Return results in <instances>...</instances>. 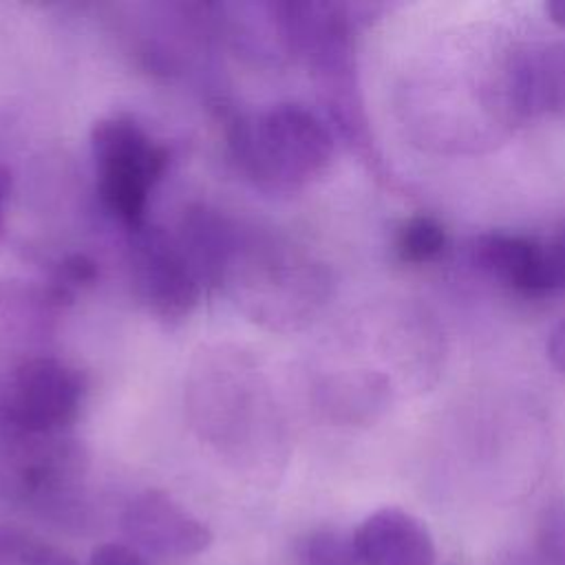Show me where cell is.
Segmentation results:
<instances>
[{
	"instance_id": "6da1fadb",
	"label": "cell",
	"mask_w": 565,
	"mask_h": 565,
	"mask_svg": "<svg viewBox=\"0 0 565 565\" xmlns=\"http://www.w3.org/2000/svg\"><path fill=\"white\" fill-rule=\"evenodd\" d=\"M232 146L241 168L274 190L305 188L333 157L331 132L298 104H278L247 117L236 126Z\"/></svg>"
},
{
	"instance_id": "7a4b0ae2",
	"label": "cell",
	"mask_w": 565,
	"mask_h": 565,
	"mask_svg": "<svg viewBox=\"0 0 565 565\" xmlns=\"http://www.w3.org/2000/svg\"><path fill=\"white\" fill-rule=\"evenodd\" d=\"M97 188L104 205L124 223L143 225L150 190L168 166V152L130 117L99 119L90 130Z\"/></svg>"
},
{
	"instance_id": "3957f363",
	"label": "cell",
	"mask_w": 565,
	"mask_h": 565,
	"mask_svg": "<svg viewBox=\"0 0 565 565\" xmlns=\"http://www.w3.org/2000/svg\"><path fill=\"white\" fill-rule=\"evenodd\" d=\"M84 380L77 369L55 358L22 362L2 393L4 422L26 437H57L82 408Z\"/></svg>"
},
{
	"instance_id": "277c9868",
	"label": "cell",
	"mask_w": 565,
	"mask_h": 565,
	"mask_svg": "<svg viewBox=\"0 0 565 565\" xmlns=\"http://www.w3.org/2000/svg\"><path fill=\"white\" fill-rule=\"evenodd\" d=\"M132 278L141 302L161 320L185 318L199 300L196 276L185 254L161 230H137Z\"/></svg>"
},
{
	"instance_id": "5b68a950",
	"label": "cell",
	"mask_w": 565,
	"mask_h": 565,
	"mask_svg": "<svg viewBox=\"0 0 565 565\" xmlns=\"http://www.w3.org/2000/svg\"><path fill=\"white\" fill-rule=\"evenodd\" d=\"M124 534L143 552L161 558H190L212 543L210 527L163 490H143L121 514Z\"/></svg>"
},
{
	"instance_id": "8992f818",
	"label": "cell",
	"mask_w": 565,
	"mask_h": 565,
	"mask_svg": "<svg viewBox=\"0 0 565 565\" xmlns=\"http://www.w3.org/2000/svg\"><path fill=\"white\" fill-rule=\"evenodd\" d=\"M503 102L519 117L565 121V40L514 53L503 75Z\"/></svg>"
},
{
	"instance_id": "52a82bcc",
	"label": "cell",
	"mask_w": 565,
	"mask_h": 565,
	"mask_svg": "<svg viewBox=\"0 0 565 565\" xmlns=\"http://www.w3.org/2000/svg\"><path fill=\"white\" fill-rule=\"evenodd\" d=\"M470 263L488 278L519 294H552L545 241L499 230L486 232L472 238Z\"/></svg>"
},
{
	"instance_id": "ba28073f",
	"label": "cell",
	"mask_w": 565,
	"mask_h": 565,
	"mask_svg": "<svg viewBox=\"0 0 565 565\" xmlns=\"http://www.w3.org/2000/svg\"><path fill=\"white\" fill-rule=\"evenodd\" d=\"M362 565H435L430 530L415 514L386 505L371 512L353 532Z\"/></svg>"
},
{
	"instance_id": "9c48e42d",
	"label": "cell",
	"mask_w": 565,
	"mask_h": 565,
	"mask_svg": "<svg viewBox=\"0 0 565 565\" xmlns=\"http://www.w3.org/2000/svg\"><path fill=\"white\" fill-rule=\"evenodd\" d=\"M446 230L433 216H413L408 218L395 238V252L399 260L408 265H426L439 258L446 249Z\"/></svg>"
},
{
	"instance_id": "30bf717a",
	"label": "cell",
	"mask_w": 565,
	"mask_h": 565,
	"mask_svg": "<svg viewBox=\"0 0 565 565\" xmlns=\"http://www.w3.org/2000/svg\"><path fill=\"white\" fill-rule=\"evenodd\" d=\"M298 565H362L353 534L338 527H318L307 532L296 545Z\"/></svg>"
},
{
	"instance_id": "8fae6325",
	"label": "cell",
	"mask_w": 565,
	"mask_h": 565,
	"mask_svg": "<svg viewBox=\"0 0 565 565\" xmlns=\"http://www.w3.org/2000/svg\"><path fill=\"white\" fill-rule=\"evenodd\" d=\"M88 565H150V563L130 545L102 543L93 547Z\"/></svg>"
},
{
	"instance_id": "7c38bea8",
	"label": "cell",
	"mask_w": 565,
	"mask_h": 565,
	"mask_svg": "<svg viewBox=\"0 0 565 565\" xmlns=\"http://www.w3.org/2000/svg\"><path fill=\"white\" fill-rule=\"evenodd\" d=\"M539 565H565V527L563 523H550L543 534Z\"/></svg>"
},
{
	"instance_id": "4fadbf2b",
	"label": "cell",
	"mask_w": 565,
	"mask_h": 565,
	"mask_svg": "<svg viewBox=\"0 0 565 565\" xmlns=\"http://www.w3.org/2000/svg\"><path fill=\"white\" fill-rule=\"evenodd\" d=\"M547 358L561 373H565V318L554 324L547 335Z\"/></svg>"
},
{
	"instance_id": "5bb4252c",
	"label": "cell",
	"mask_w": 565,
	"mask_h": 565,
	"mask_svg": "<svg viewBox=\"0 0 565 565\" xmlns=\"http://www.w3.org/2000/svg\"><path fill=\"white\" fill-rule=\"evenodd\" d=\"M29 565H77V561L57 547L42 545Z\"/></svg>"
},
{
	"instance_id": "9a60e30c",
	"label": "cell",
	"mask_w": 565,
	"mask_h": 565,
	"mask_svg": "<svg viewBox=\"0 0 565 565\" xmlns=\"http://www.w3.org/2000/svg\"><path fill=\"white\" fill-rule=\"evenodd\" d=\"M545 13L550 18V22H554L556 26L565 29V0H554L545 4Z\"/></svg>"
},
{
	"instance_id": "2e32d148",
	"label": "cell",
	"mask_w": 565,
	"mask_h": 565,
	"mask_svg": "<svg viewBox=\"0 0 565 565\" xmlns=\"http://www.w3.org/2000/svg\"><path fill=\"white\" fill-rule=\"evenodd\" d=\"M4 192H7V174L0 170V236L4 230Z\"/></svg>"
}]
</instances>
